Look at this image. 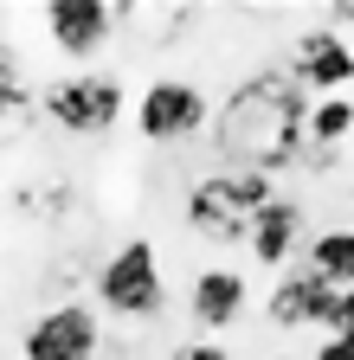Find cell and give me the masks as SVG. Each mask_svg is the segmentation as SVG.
Here are the masks:
<instances>
[{
    "mask_svg": "<svg viewBox=\"0 0 354 360\" xmlns=\"http://www.w3.org/2000/svg\"><path fill=\"white\" fill-rule=\"evenodd\" d=\"M303 122H309V97L296 90L290 71H251L226 110L213 116V142L226 155L232 174H264L303 161Z\"/></svg>",
    "mask_w": 354,
    "mask_h": 360,
    "instance_id": "6da1fadb",
    "label": "cell"
},
{
    "mask_svg": "<svg viewBox=\"0 0 354 360\" xmlns=\"http://www.w3.org/2000/svg\"><path fill=\"white\" fill-rule=\"evenodd\" d=\"M277 187L264 174H232V167H219V174H206V180H194V193H187V225L200 238H213V245H239L245 232H251V219H258V206L271 200Z\"/></svg>",
    "mask_w": 354,
    "mask_h": 360,
    "instance_id": "7a4b0ae2",
    "label": "cell"
},
{
    "mask_svg": "<svg viewBox=\"0 0 354 360\" xmlns=\"http://www.w3.org/2000/svg\"><path fill=\"white\" fill-rule=\"evenodd\" d=\"M39 110L65 135H110L122 122V84L110 71H71V77H52L39 90Z\"/></svg>",
    "mask_w": 354,
    "mask_h": 360,
    "instance_id": "3957f363",
    "label": "cell"
},
{
    "mask_svg": "<svg viewBox=\"0 0 354 360\" xmlns=\"http://www.w3.org/2000/svg\"><path fill=\"white\" fill-rule=\"evenodd\" d=\"M97 302L110 315H122V322H148V315H161V257L148 238H129L103 257L97 270Z\"/></svg>",
    "mask_w": 354,
    "mask_h": 360,
    "instance_id": "277c9868",
    "label": "cell"
},
{
    "mask_svg": "<svg viewBox=\"0 0 354 360\" xmlns=\"http://www.w3.org/2000/svg\"><path fill=\"white\" fill-rule=\"evenodd\" d=\"M206 122H213V110H206V90L194 77H155L136 97V129L148 142H187Z\"/></svg>",
    "mask_w": 354,
    "mask_h": 360,
    "instance_id": "5b68a950",
    "label": "cell"
},
{
    "mask_svg": "<svg viewBox=\"0 0 354 360\" xmlns=\"http://www.w3.org/2000/svg\"><path fill=\"white\" fill-rule=\"evenodd\" d=\"M97 347H103V328H97L91 302H52L46 315H32L26 335H20L26 360H97Z\"/></svg>",
    "mask_w": 354,
    "mask_h": 360,
    "instance_id": "8992f818",
    "label": "cell"
},
{
    "mask_svg": "<svg viewBox=\"0 0 354 360\" xmlns=\"http://www.w3.org/2000/svg\"><path fill=\"white\" fill-rule=\"evenodd\" d=\"M136 20V7H110V0H58V7H46V32L65 58H91L110 45L116 26Z\"/></svg>",
    "mask_w": 354,
    "mask_h": 360,
    "instance_id": "52a82bcc",
    "label": "cell"
},
{
    "mask_svg": "<svg viewBox=\"0 0 354 360\" xmlns=\"http://www.w3.org/2000/svg\"><path fill=\"white\" fill-rule=\"evenodd\" d=\"M290 77L296 90H316V97H341V90L354 84V45L329 26L303 32L296 39V58H290Z\"/></svg>",
    "mask_w": 354,
    "mask_h": 360,
    "instance_id": "ba28073f",
    "label": "cell"
},
{
    "mask_svg": "<svg viewBox=\"0 0 354 360\" xmlns=\"http://www.w3.org/2000/svg\"><path fill=\"white\" fill-rule=\"evenodd\" d=\"M245 245H251V257H258L264 270H290V257L303 251V200L271 193V200L258 206V219H251Z\"/></svg>",
    "mask_w": 354,
    "mask_h": 360,
    "instance_id": "9c48e42d",
    "label": "cell"
},
{
    "mask_svg": "<svg viewBox=\"0 0 354 360\" xmlns=\"http://www.w3.org/2000/svg\"><path fill=\"white\" fill-rule=\"evenodd\" d=\"M329 296L335 290L309 264H290L284 277H277V290H271V302H264V315H271V328H316L322 309H329Z\"/></svg>",
    "mask_w": 354,
    "mask_h": 360,
    "instance_id": "30bf717a",
    "label": "cell"
},
{
    "mask_svg": "<svg viewBox=\"0 0 354 360\" xmlns=\"http://www.w3.org/2000/svg\"><path fill=\"white\" fill-rule=\"evenodd\" d=\"M245 277H239V270H226V264H213V270H200V277H194V296H187V309H194V322L200 328H232L239 322V315H245Z\"/></svg>",
    "mask_w": 354,
    "mask_h": 360,
    "instance_id": "8fae6325",
    "label": "cell"
},
{
    "mask_svg": "<svg viewBox=\"0 0 354 360\" xmlns=\"http://www.w3.org/2000/svg\"><path fill=\"white\" fill-rule=\"evenodd\" d=\"M303 264L316 270L329 290H354V225H329L303 245Z\"/></svg>",
    "mask_w": 354,
    "mask_h": 360,
    "instance_id": "7c38bea8",
    "label": "cell"
},
{
    "mask_svg": "<svg viewBox=\"0 0 354 360\" xmlns=\"http://www.w3.org/2000/svg\"><path fill=\"white\" fill-rule=\"evenodd\" d=\"M348 135H354V97H309L303 148H316V155H341Z\"/></svg>",
    "mask_w": 354,
    "mask_h": 360,
    "instance_id": "4fadbf2b",
    "label": "cell"
},
{
    "mask_svg": "<svg viewBox=\"0 0 354 360\" xmlns=\"http://www.w3.org/2000/svg\"><path fill=\"white\" fill-rule=\"evenodd\" d=\"M32 90L20 84V71H13V58H0V129H20L26 116H32Z\"/></svg>",
    "mask_w": 354,
    "mask_h": 360,
    "instance_id": "5bb4252c",
    "label": "cell"
},
{
    "mask_svg": "<svg viewBox=\"0 0 354 360\" xmlns=\"http://www.w3.org/2000/svg\"><path fill=\"white\" fill-rule=\"evenodd\" d=\"M316 328H322V335H354V290H335V296H329V309H322Z\"/></svg>",
    "mask_w": 354,
    "mask_h": 360,
    "instance_id": "9a60e30c",
    "label": "cell"
},
{
    "mask_svg": "<svg viewBox=\"0 0 354 360\" xmlns=\"http://www.w3.org/2000/svg\"><path fill=\"white\" fill-rule=\"evenodd\" d=\"M174 360H239V354L219 341H187V347H174Z\"/></svg>",
    "mask_w": 354,
    "mask_h": 360,
    "instance_id": "2e32d148",
    "label": "cell"
},
{
    "mask_svg": "<svg viewBox=\"0 0 354 360\" xmlns=\"http://www.w3.org/2000/svg\"><path fill=\"white\" fill-rule=\"evenodd\" d=\"M316 360H354V335H322Z\"/></svg>",
    "mask_w": 354,
    "mask_h": 360,
    "instance_id": "e0dca14e",
    "label": "cell"
},
{
    "mask_svg": "<svg viewBox=\"0 0 354 360\" xmlns=\"http://www.w3.org/2000/svg\"><path fill=\"white\" fill-rule=\"evenodd\" d=\"M264 360H296V354H264Z\"/></svg>",
    "mask_w": 354,
    "mask_h": 360,
    "instance_id": "ac0fdd59",
    "label": "cell"
}]
</instances>
